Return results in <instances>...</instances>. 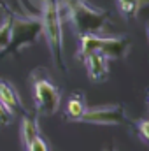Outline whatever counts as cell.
<instances>
[{"label":"cell","mask_w":149,"mask_h":151,"mask_svg":"<svg viewBox=\"0 0 149 151\" xmlns=\"http://www.w3.org/2000/svg\"><path fill=\"white\" fill-rule=\"evenodd\" d=\"M12 21L14 18L7 14L0 23V51L7 49L9 44L12 42Z\"/></svg>","instance_id":"30bf717a"},{"label":"cell","mask_w":149,"mask_h":151,"mask_svg":"<svg viewBox=\"0 0 149 151\" xmlns=\"http://www.w3.org/2000/svg\"><path fill=\"white\" fill-rule=\"evenodd\" d=\"M105 151H116V150H114V148H109V150H105Z\"/></svg>","instance_id":"9a60e30c"},{"label":"cell","mask_w":149,"mask_h":151,"mask_svg":"<svg viewBox=\"0 0 149 151\" xmlns=\"http://www.w3.org/2000/svg\"><path fill=\"white\" fill-rule=\"evenodd\" d=\"M42 34L47 40L49 51L53 55L54 63L65 70V58H63V30H62V14H60V2L58 0H44L42 11Z\"/></svg>","instance_id":"6da1fadb"},{"label":"cell","mask_w":149,"mask_h":151,"mask_svg":"<svg viewBox=\"0 0 149 151\" xmlns=\"http://www.w3.org/2000/svg\"><path fill=\"white\" fill-rule=\"evenodd\" d=\"M70 14L74 18L81 35H84V34H97L104 27V16L105 14L97 11V9H93L91 5H88L84 2H77L72 7Z\"/></svg>","instance_id":"277c9868"},{"label":"cell","mask_w":149,"mask_h":151,"mask_svg":"<svg viewBox=\"0 0 149 151\" xmlns=\"http://www.w3.org/2000/svg\"><path fill=\"white\" fill-rule=\"evenodd\" d=\"M148 119H142V121H139V125H137V130H139V134H140V137H142V141L146 142L149 139V134H148Z\"/></svg>","instance_id":"5bb4252c"},{"label":"cell","mask_w":149,"mask_h":151,"mask_svg":"<svg viewBox=\"0 0 149 151\" xmlns=\"http://www.w3.org/2000/svg\"><path fill=\"white\" fill-rule=\"evenodd\" d=\"M126 119V113L121 106H100L86 109L79 121L93 125H121Z\"/></svg>","instance_id":"5b68a950"},{"label":"cell","mask_w":149,"mask_h":151,"mask_svg":"<svg viewBox=\"0 0 149 151\" xmlns=\"http://www.w3.org/2000/svg\"><path fill=\"white\" fill-rule=\"evenodd\" d=\"M34 100L39 114L53 116L60 107V90L47 79V77H35L34 81Z\"/></svg>","instance_id":"3957f363"},{"label":"cell","mask_w":149,"mask_h":151,"mask_svg":"<svg viewBox=\"0 0 149 151\" xmlns=\"http://www.w3.org/2000/svg\"><path fill=\"white\" fill-rule=\"evenodd\" d=\"M0 102H2L12 114L23 109L21 100H19V95L16 93V90H14L9 83H5V81H2V79H0Z\"/></svg>","instance_id":"52a82bcc"},{"label":"cell","mask_w":149,"mask_h":151,"mask_svg":"<svg viewBox=\"0 0 149 151\" xmlns=\"http://www.w3.org/2000/svg\"><path fill=\"white\" fill-rule=\"evenodd\" d=\"M91 81H104L109 74V58L100 51H91L82 58Z\"/></svg>","instance_id":"8992f818"},{"label":"cell","mask_w":149,"mask_h":151,"mask_svg":"<svg viewBox=\"0 0 149 151\" xmlns=\"http://www.w3.org/2000/svg\"><path fill=\"white\" fill-rule=\"evenodd\" d=\"M88 107H86V100H84V95L82 93H72L69 97V102H67V109H65V114L69 119L72 121H79L81 116L84 114Z\"/></svg>","instance_id":"ba28073f"},{"label":"cell","mask_w":149,"mask_h":151,"mask_svg":"<svg viewBox=\"0 0 149 151\" xmlns=\"http://www.w3.org/2000/svg\"><path fill=\"white\" fill-rule=\"evenodd\" d=\"M130 44L126 39L121 37H98L97 34H84L81 35L79 44V58L82 60L91 51H100L107 58H121L126 55Z\"/></svg>","instance_id":"7a4b0ae2"},{"label":"cell","mask_w":149,"mask_h":151,"mask_svg":"<svg viewBox=\"0 0 149 151\" xmlns=\"http://www.w3.org/2000/svg\"><path fill=\"white\" fill-rule=\"evenodd\" d=\"M37 135H39V128H37L35 119L32 116H25L23 118V123H21V137H23L25 146H28Z\"/></svg>","instance_id":"9c48e42d"},{"label":"cell","mask_w":149,"mask_h":151,"mask_svg":"<svg viewBox=\"0 0 149 151\" xmlns=\"http://www.w3.org/2000/svg\"><path fill=\"white\" fill-rule=\"evenodd\" d=\"M117 5L125 16H133L139 9V0H117Z\"/></svg>","instance_id":"8fae6325"},{"label":"cell","mask_w":149,"mask_h":151,"mask_svg":"<svg viewBox=\"0 0 149 151\" xmlns=\"http://www.w3.org/2000/svg\"><path fill=\"white\" fill-rule=\"evenodd\" d=\"M12 121V113L0 102V127H5Z\"/></svg>","instance_id":"7c38bea8"},{"label":"cell","mask_w":149,"mask_h":151,"mask_svg":"<svg viewBox=\"0 0 149 151\" xmlns=\"http://www.w3.org/2000/svg\"><path fill=\"white\" fill-rule=\"evenodd\" d=\"M27 150L28 151H47V146H46V142L40 139V135H37V137L27 146Z\"/></svg>","instance_id":"4fadbf2b"}]
</instances>
